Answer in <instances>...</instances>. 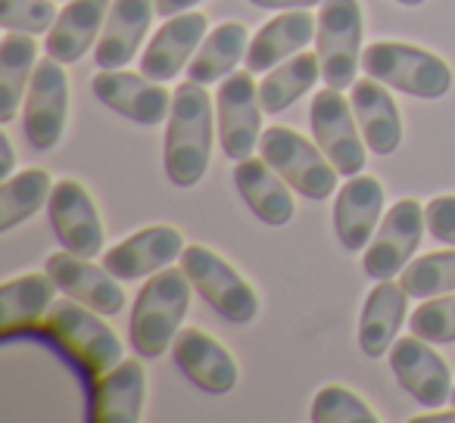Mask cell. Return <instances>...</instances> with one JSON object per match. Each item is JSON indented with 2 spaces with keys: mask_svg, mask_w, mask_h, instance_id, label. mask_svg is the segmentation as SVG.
<instances>
[{
  "mask_svg": "<svg viewBox=\"0 0 455 423\" xmlns=\"http://www.w3.org/2000/svg\"><path fill=\"white\" fill-rule=\"evenodd\" d=\"M82 305H78V299L53 302L44 324H41V333L51 342H57L82 367L84 377L97 380L122 361V342L116 330L100 321V311H91V305L82 309Z\"/></svg>",
  "mask_w": 455,
  "mask_h": 423,
  "instance_id": "3957f363",
  "label": "cell"
},
{
  "mask_svg": "<svg viewBox=\"0 0 455 423\" xmlns=\"http://www.w3.org/2000/svg\"><path fill=\"white\" fill-rule=\"evenodd\" d=\"M312 134H315V144L322 146V153L331 159L337 171L343 177H353L365 168L368 162V146L365 137L359 131V121H355L353 103H347V97L337 88H324L312 97L309 109Z\"/></svg>",
  "mask_w": 455,
  "mask_h": 423,
  "instance_id": "9c48e42d",
  "label": "cell"
},
{
  "mask_svg": "<svg viewBox=\"0 0 455 423\" xmlns=\"http://www.w3.org/2000/svg\"><path fill=\"white\" fill-rule=\"evenodd\" d=\"M219 134L215 125L212 97L206 84L184 82L172 97L169 125H165V177L175 187H194L203 181L212 159V137Z\"/></svg>",
  "mask_w": 455,
  "mask_h": 423,
  "instance_id": "6da1fadb",
  "label": "cell"
},
{
  "mask_svg": "<svg viewBox=\"0 0 455 423\" xmlns=\"http://www.w3.org/2000/svg\"><path fill=\"white\" fill-rule=\"evenodd\" d=\"M368 78L421 100H440L452 90V69L443 57L403 41H374L362 51Z\"/></svg>",
  "mask_w": 455,
  "mask_h": 423,
  "instance_id": "277c9868",
  "label": "cell"
},
{
  "mask_svg": "<svg viewBox=\"0 0 455 423\" xmlns=\"http://www.w3.org/2000/svg\"><path fill=\"white\" fill-rule=\"evenodd\" d=\"M312 420L315 423H378L380 417L368 408L362 396L343 386H324L312 398Z\"/></svg>",
  "mask_w": 455,
  "mask_h": 423,
  "instance_id": "d6a6232c",
  "label": "cell"
},
{
  "mask_svg": "<svg viewBox=\"0 0 455 423\" xmlns=\"http://www.w3.org/2000/svg\"><path fill=\"white\" fill-rule=\"evenodd\" d=\"M113 0H69V7L57 16L51 35L44 38L47 57L60 63H78L100 38Z\"/></svg>",
  "mask_w": 455,
  "mask_h": 423,
  "instance_id": "d4e9b609",
  "label": "cell"
},
{
  "mask_svg": "<svg viewBox=\"0 0 455 423\" xmlns=\"http://www.w3.org/2000/svg\"><path fill=\"white\" fill-rule=\"evenodd\" d=\"M184 253V234L169 224H153L128 240L116 243L107 255H103V268L119 280H140L153 278L156 271L169 268Z\"/></svg>",
  "mask_w": 455,
  "mask_h": 423,
  "instance_id": "2e32d148",
  "label": "cell"
},
{
  "mask_svg": "<svg viewBox=\"0 0 455 423\" xmlns=\"http://www.w3.org/2000/svg\"><path fill=\"white\" fill-rule=\"evenodd\" d=\"M259 156L297 190L306 200H328L337 187L340 171L331 165V159L322 153V146L306 140L293 128L272 125L262 131Z\"/></svg>",
  "mask_w": 455,
  "mask_h": 423,
  "instance_id": "5b68a950",
  "label": "cell"
},
{
  "mask_svg": "<svg viewBox=\"0 0 455 423\" xmlns=\"http://www.w3.org/2000/svg\"><path fill=\"white\" fill-rule=\"evenodd\" d=\"M390 371L396 383L415 398L421 408H443L452 402V373L449 364L430 349L421 336H399L390 346Z\"/></svg>",
  "mask_w": 455,
  "mask_h": 423,
  "instance_id": "7c38bea8",
  "label": "cell"
},
{
  "mask_svg": "<svg viewBox=\"0 0 455 423\" xmlns=\"http://www.w3.org/2000/svg\"><path fill=\"white\" fill-rule=\"evenodd\" d=\"M51 193V175L44 168H26L20 175H10L0 187V234H10L16 224L38 215Z\"/></svg>",
  "mask_w": 455,
  "mask_h": 423,
  "instance_id": "4dcf8cb0",
  "label": "cell"
},
{
  "mask_svg": "<svg viewBox=\"0 0 455 423\" xmlns=\"http://www.w3.org/2000/svg\"><path fill=\"white\" fill-rule=\"evenodd\" d=\"M318 78H322V59H318V53H306V51L293 53L291 59L278 63L262 78V84H259L262 109L272 115L284 113L299 97L309 94Z\"/></svg>",
  "mask_w": 455,
  "mask_h": 423,
  "instance_id": "f1b7e54d",
  "label": "cell"
},
{
  "mask_svg": "<svg viewBox=\"0 0 455 423\" xmlns=\"http://www.w3.org/2000/svg\"><path fill=\"white\" fill-rule=\"evenodd\" d=\"M250 47V32L243 22H221L219 28L206 35L200 51L188 63V82L196 84H215L228 78L237 69Z\"/></svg>",
  "mask_w": 455,
  "mask_h": 423,
  "instance_id": "83f0119b",
  "label": "cell"
},
{
  "mask_svg": "<svg viewBox=\"0 0 455 423\" xmlns=\"http://www.w3.org/2000/svg\"><path fill=\"white\" fill-rule=\"evenodd\" d=\"M156 0H113L107 26L94 47L97 69H122L140 51V41L150 32Z\"/></svg>",
  "mask_w": 455,
  "mask_h": 423,
  "instance_id": "44dd1931",
  "label": "cell"
},
{
  "mask_svg": "<svg viewBox=\"0 0 455 423\" xmlns=\"http://www.w3.org/2000/svg\"><path fill=\"white\" fill-rule=\"evenodd\" d=\"M409 293L403 290V284L393 280H378L371 293L365 296L359 317V349L368 358H380L390 352V346L396 342L399 327L405 324V309H409Z\"/></svg>",
  "mask_w": 455,
  "mask_h": 423,
  "instance_id": "484cf974",
  "label": "cell"
},
{
  "mask_svg": "<svg viewBox=\"0 0 455 423\" xmlns=\"http://www.w3.org/2000/svg\"><path fill=\"white\" fill-rule=\"evenodd\" d=\"M190 280L178 268H163L150 278V284L140 286L128 324V340L140 358H159L165 349H172L175 336L181 333V321L190 309Z\"/></svg>",
  "mask_w": 455,
  "mask_h": 423,
  "instance_id": "7a4b0ae2",
  "label": "cell"
},
{
  "mask_svg": "<svg viewBox=\"0 0 455 423\" xmlns=\"http://www.w3.org/2000/svg\"><path fill=\"white\" fill-rule=\"evenodd\" d=\"M138 358L119 361L113 371L97 377L91 408H88L91 423H138L140 420V414H144V398H147V371Z\"/></svg>",
  "mask_w": 455,
  "mask_h": 423,
  "instance_id": "ffe728a7",
  "label": "cell"
},
{
  "mask_svg": "<svg viewBox=\"0 0 455 423\" xmlns=\"http://www.w3.org/2000/svg\"><path fill=\"white\" fill-rule=\"evenodd\" d=\"M0 144H4V162H0V177L7 181L10 177V171H13V165H16V156H13V144H10V137L4 134L0 137Z\"/></svg>",
  "mask_w": 455,
  "mask_h": 423,
  "instance_id": "ab89813d",
  "label": "cell"
},
{
  "mask_svg": "<svg viewBox=\"0 0 455 423\" xmlns=\"http://www.w3.org/2000/svg\"><path fill=\"white\" fill-rule=\"evenodd\" d=\"M262 100L259 84L253 82V72H231L221 78L215 90V125H219V144L228 159L243 162L253 156L262 140Z\"/></svg>",
  "mask_w": 455,
  "mask_h": 423,
  "instance_id": "ba28073f",
  "label": "cell"
},
{
  "mask_svg": "<svg viewBox=\"0 0 455 423\" xmlns=\"http://www.w3.org/2000/svg\"><path fill=\"white\" fill-rule=\"evenodd\" d=\"M409 327H411V333L434 342V346H449V342H455V293L421 299L415 315L409 317Z\"/></svg>",
  "mask_w": 455,
  "mask_h": 423,
  "instance_id": "836d02e7",
  "label": "cell"
},
{
  "mask_svg": "<svg viewBox=\"0 0 455 423\" xmlns=\"http://www.w3.org/2000/svg\"><path fill=\"white\" fill-rule=\"evenodd\" d=\"M315 53L328 88L355 84L362 66V4L359 0H324L318 10Z\"/></svg>",
  "mask_w": 455,
  "mask_h": 423,
  "instance_id": "52a82bcc",
  "label": "cell"
},
{
  "mask_svg": "<svg viewBox=\"0 0 455 423\" xmlns=\"http://www.w3.org/2000/svg\"><path fill=\"white\" fill-rule=\"evenodd\" d=\"M250 4H256L262 10H309L324 4V0H250Z\"/></svg>",
  "mask_w": 455,
  "mask_h": 423,
  "instance_id": "8d00e7d4",
  "label": "cell"
},
{
  "mask_svg": "<svg viewBox=\"0 0 455 423\" xmlns=\"http://www.w3.org/2000/svg\"><path fill=\"white\" fill-rule=\"evenodd\" d=\"M53 0H0V26L7 32L44 35L57 22Z\"/></svg>",
  "mask_w": 455,
  "mask_h": 423,
  "instance_id": "e575fe53",
  "label": "cell"
},
{
  "mask_svg": "<svg viewBox=\"0 0 455 423\" xmlns=\"http://www.w3.org/2000/svg\"><path fill=\"white\" fill-rule=\"evenodd\" d=\"M209 20L200 10H188V13L169 16L165 26L147 44L144 57H140V72L153 82H172L181 69H188V63L194 59V53L200 51V44L206 41Z\"/></svg>",
  "mask_w": 455,
  "mask_h": 423,
  "instance_id": "e0dca14e",
  "label": "cell"
},
{
  "mask_svg": "<svg viewBox=\"0 0 455 423\" xmlns=\"http://www.w3.org/2000/svg\"><path fill=\"white\" fill-rule=\"evenodd\" d=\"M53 284L51 274H22L0 286V336L13 340L28 333L41 317H47L53 305Z\"/></svg>",
  "mask_w": 455,
  "mask_h": 423,
  "instance_id": "4316f807",
  "label": "cell"
},
{
  "mask_svg": "<svg viewBox=\"0 0 455 423\" xmlns=\"http://www.w3.org/2000/svg\"><path fill=\"white\" fill-rule=\"evenodd\" d=\"M235 184L241 200L247 202V208L259 218L262 224H272V228H281L293 218L297 212V202H293V193L287 187V181L266 162V159H243V162L235 165Z\"/></svg>",
  "mask_w": 455,
  "mask_h": 423,
  "instance_id": "603a6c76",
  "label": "cell"
},
{
  "mask_svg": "<svg viewBox=\"0 0 455 423\" xmlns=\"http://www.w3.org/2000/svg\"><path fill=\"white\" fill-rule=\"evenodd\" d=\"M91 90L103 106L125 115L134 125H159L172 113V94L163 82H153L144 72L134 75L125 69H100L91 78Z\"/></svg>",
  "mask_w": 455,
  "mask_h": 423,
  "instance_id": "5bb4252c",
  "label": "cell"
},
{
  "mask_svg": "<svg viewBox=\"0 0 455 423\" xmlns=\"http://www.w3.org/2000/svg\"><path fill=\"white\" fill-rule=\"evenodd\" d=\"M44 271L53 278L57 290L91 305L100 315H119L125 309V290L119 286V278H113L103 265H94V262L82 259L69 249L47 255Z\"/></svg>",
  "mask_w": 455,
  "mask_h": 423,
  "instance_id": "ac0fdd59",
  "label": "cell"
},
{
  "mask_svg": "<svg viewBox=\"0 0 455 423\" xmlns=\"http://www.w3.org/2000/svg\"><path fill=\"white\" fill-rule=\"evenodd\" d=\"M452 404H455V389H452Z\"/></svg>",
  "mask_w": 455,
  "mask_h": 423,
  "instance_id": "b9f144b4",
  "label": "cell"
},
{
  "mask_svg": "<svg viewBox=\"0 0 455 423\" xmlns=\"http://www.w3.org/2000/svg\"><path fill=\"white\" fill-rule=\"evenodd\" d=\"M411 423H455V404L452 411H427V414L411 417Z\"/></svg>",
  "mask_w": 455,
  "mask_h": 423,
  "instance_id": "f35d334b",
  "label": "cell"
},
{
  "mask_svg": "<svg viewBox=\"0 0 455 423\" xmlns=\"http://www.w3.org/2000/svg\"><path fill=\"white\" fill-rule=\"evenodd\" d=\"M396 4H403V7H421V4H427V0H396Z\"/></svg>",
  "mask_w": 455,
  "mask_h": 423,
  "instance_id": "60d3db41",
  "label": "cell"
},
{
  "mask_svg": "<svg viewBox=\"0 0 455 423\" xmlns=\"http://www.w3.org/2000/svg\"><path fill=\"white\" fill-rule=\"evenodd\" d=\"M47 215H51V228L57 234L60 247L82 255V259L100 255L107 231H103L94 200L82 184L72 181V177L53 184V193L47 200Z\"/></svg>",
  "mask_w": 455,
  "mask_h": 423,
  "instance_id": "4fadbf2b",
  "label": "cell"
},
{
  "mask_svg": "<svg viewBox=\"0 0 455 423\" xmlns=\"http://www.w3.org/2000/svg\"><path fill=\"white\" fill-rule=\"evenodd\" d=\"M424 218H427L430 237L455 249V196H434L424 206Z\"/></svg>",
  "mask_w": 455,
  "mask_h": 423,
  "instance_id": "d590c367",
  "label": "cell"
},
{
  "mask_svg": "<svg viewBox=\"0 0 455 423\" xmlns=\"http://www.w3.org/2000/svg\"><path fill=\"white\" fill-rule=\"evenodd\" d=\"M35 66H38V44L32 35L10 32L0 44V121H13L16 109L26 94V84H32Z\"/></svg>",
  "mask_w": 455,
  "mask_h": 423,
  "instance_id": "f546056e",
  "label": "cell"
},
{
  "mask_svg": "<svg viewBox=\"0 0 455 423\" xmlns=\"http://www.w3.org/2000/svg\"><path fill=\"white\" fill-rule=\"evenodd\" d=\"M384 218V184L378 177L353 175L349 184H343L334 202V231L337 240L349 253H362L371 243Z\"/></svg>",
  "mask_w": 455,
  "mask_h": 423,
  "instance_id": "d6986e66",
  "label": "cell"
},
{
  "mask_svg": "<svg viewBox=\"0 0 455 423\" xmlns=\"http://www.w3.org/2000/svg\"><path fill=\"white\" fill-rule=\"evenodd\" d=\"M181 271L188 274V280L194 284V290L219 311L225 321L231 324H253L259 315V296L256 290L228 265L219 253H212L209 247H184L181 253Z\"/></svg>",
  "mask_w": 455,
  "mask_h": 423,
  "instance_id": "8992f818",
  "label": "cell"
},
{
  "mask_svg": "<svg viewBox=\"0 0 455 423\" xmlns=\"http://www.w3.org/2000/svg\"><path fill=\"white\" fill-rule=\"evenodd\" d=\"M353 113L359 121V131L365 137V146L374 156H390L403 144V115L396 109V100L387 90V84L374 78H362L353 84Z\"/></svg>",
  "mask_w": 455,
  "mask_h": 423,
  "instance_id": "7402d4cb",
  "label": "cell"
},
{
  "mask_svg": "<svg viewBox=\"0 0 455 423\" xmlns=\"http://www.w3.org/2000/svg\"><path fill=\"white\" fill-rule=\"evenodd\" d=\"M172 358L175 367L209 396H228L237 386V361L215 336H209L200 327H188L172 342Z\"/></svg>",
  "mask_w": 455,
  "mask_h": 423,
  "instance_id": "9a60e30c",
  "label": "cell"
},
{
  "mask_svg": "<svg viewBox=\"0 0 455 423\" xmlns=\"http://www.w3.org/2000/svg\"><path fill=\"white\" fill-rule=\"evenodd\" d=\"M69 121V75L53 57L38 59L26 94V137L38 153H47L63 140Z\"/></svg>",
  "mask_w": 455,
  "mask_h": 423,
  "instance_id": "8fae6325",
  "label": "cell"
},
{
  "mask_svg": "<svg viewBox=\"0 0 455 423\" xmlns=\"http://www.w3.org/2000/svg\"><path fill=\"white\" fill-rule=\"evenodd\" d=\"M424 206L418 200H399L390 206L374 231L371 243L365 249V274L371 280H393L409 268L415 249L421 247L424 237Z\"/></svg>",
  "mask_w": 455,
  "mask_h": 423,
  "instance_id": "30bf717a",
  "label": "cell"
},
{
  "mask_svg": "<svg viewBox=\"0 0 455 423\" xmlns=\"http://www.w3.org/2000/svg\"><path fill=\"white\" fill-rule=\"evenodd\" d=\"M399 284H403V290L411 299H434V296L455 293V249L427 253L421 259L409 262Z\"/></svg>",
  "mask_w": 455,
  "mask_h": 423,
  "instance_id": "1f68e13d",
  "label": "cell"
},
{
  "mask_svg": "<svg viewBox=\"0 0 455 423\" xmlns=\"http://www.w3.org/2000/svg\"><path fill=\"white\" fill-rule=\"evenodd\" d=\"M200 0H156V13L159 16H178V13H188V10H194Z\"/></svg>",
  "mask_w": 455,
  "mask_h": 423,
  "instance_id": "74e56055",
  "label": "cell"
},
{
  "mask_svg": "<svg viewBox=\"0 0 455 423\" xmlns=\"http://www.w3.org/2000/svg\"><path fill=\"white\" fill-rule=\"evenodd\" d=\"M318 20L309 10H287V13L268 20L266 26L256 32V38L247 47V69L253 72H272L278 63L291 59L293 53H299L306 44L315 41Z\"/></svg>",
  "mask_w": 455,
  "mask_h": 423,
  "instance_id": "cb8c5ba5",
  "label": "cell"
}]
</instances>
